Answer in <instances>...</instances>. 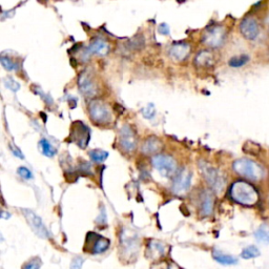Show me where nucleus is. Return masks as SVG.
Returning <instances> with one entry per match:
<instances>
[{
    "mask_svg": "<svg viewBox=\"0 0 269 269\" xmlns=\"http://www.w3.org/2000/svg\"><path fill=\"white\" fill-rule=\"evenodd\" d=\"M5 85L8 86L10 89H12V91H18L19 87H20V85H19V83H17L16 81L13 80L12 78H9L8 80H5Z\"/></svg>",
    "mask_w": 269,
    "mask_h": 269,
    "instance_id": "2f4dec72",
    "label": "nucleus"
},
{
    "mask_svg": "<svg viewBox=\"0 0 269 269\" xmlns=\"http://www.w3.org/2000/svg\"><path fill=\"white\" fill-rule=\"evenodd\" d=\"M159 33L162 35H168L169 34V28L166 23H162L159 25Z\"/></svg>",
    "mask_w": 269,
    "mask_h": 269,
    "instance_id": "473e14b6",
    "label": "nucleus"
},
{
    "mask_svg": "<svg viewBox=\"0 0 269 269\" xmlns=\"http://www.w3.org/2000/svg\"><path fill=\"white\" fill-rule=\"evenodd\" d=\"M40 149H41V151L44 156H47V157H54L56 155V150L53 147V145L50 144L49 141L47 139H42L40 141Z\"/></svg>",
    "mask_w": 269,
    "mask_h": 269,
    "instance_id": "4be33fe9",
    "label": "nucleus"
},
{
    "mask_svg": "<svg viewBox=\"0 0 269 269\" xmlns=\"http://www.w3.org/2000/svg\"><path fill=\"white\" fill-rule=\"evenodd\" d=\"M70 139L80 149H85L89 142V139H91V133H89L88 127L83 124L81 121H77L73 124L72 132H70Z\"/></svg>",
    "mask_w": 269,
    "mask_h": 269,
    "instance_id": "1a4fd4ad",
    "label": "nucleus"
},
{
    "mask_svg": "<svg viewBox=\"0 0 269 269\" xmlns=\"http://www.w3.org/2000/svg\"><path fill=\"white\" fill-rule=\"evenodd\" d=\"M89 117L97 124H108L112 121V114L103 102L100 100H93L88 106Z\"/></svg>",
    "mask_w": 269,
    "mask_h": 269,
    "instance_id": "20e7f679",
    "label": "nucleus"
},
{
    "mask_svg": "<svg viewBox=\"0 0 269 269\" xmlns=\"http://www.w3.org/2000/svg\"><path fill=\"white\" fill-rule=\"evenodd\" d=\"M215 205V197L209 190H204L201 195V211L203 216H210L213 214Z\"/></svg>",
    "mask_w": 269,
    "mask_h": 269,
    "instance_id": "f3484780",
    "label": "nucleus"
},
{
    "mask_svg": "<svg viewBox=\"0 0 269 269\" xmlns=\"http://www.w3.org/2000/svg\"><path fill=\"white\" fill-rule=\"evenodd\" d=\"M40 266H41V261L40 259H34V260H32L30 261L29 263H27L24 265L23 269H40Z\"/></svg>",
    "mask_w": 269,
    "mask_h": 269,
    "instance_id": "c756f323",
    "label": "nucleus"
},
{
    "mask_svg": "<svg viewBox=\"0 0 269 269\" xmlns=\"http://www.w3.org/2000/svg\"><path fill=\"white\" fill-rule=\"evenodd\" d=\"M78 85L83 95L87 97H94L97 94V84L88 70H83L78 78Z\"/></svg>",
    "mask_w": 269,
    "mask_h": 269,
    "instance_id": "f8f14e48",
    "label": "nucleus"
},
{
    "mask_svg": "<svg viewBox=\"0 0 269 269\" xmlns=\"http://www.w3.org/2000/svg\"><path fill=\"white\" fill-rule=\"evenodd\" d=\"M151 163L153 168L165 178H170L177 172V163L171 156L156 155L152 157Z\"/></svg>",
    "mask_w": 269,
    "mask_h": 269,
    "instance_id": "39448f33",
    "label": "nucleus"
},
{
    "mask_svg": "<svg viewBox=\"0 0 269 269\" xmlns=\"http://www.w3.org/2000/svg\"><path fill=\"white\" fill-rule=\"evenodd\" d=\"M161 145L162 144L158 138L156 137L147 138L142 145V152L145 153V155H153V153H156L160 151Z\"/></svg>",
    "mask_w": 269,
    "mask_h": 269,
    "instance_id": "a211bd4d",
    "label": "nucleus"
},
{
    "mask_svg": "<svg viewBox=\"0 0 269 269\" xmlns=\"http://www.w3.org/2000/svg\"><path fill=\"white\" fill-rule=\"evenodd\" d=\"M11 150H12V151H13V153H14V155L16 156V157H18V158H20V159H23V155H22V152L20 151H19L18 149H14V147H11Z\"/></svg>",
    "mask_w": 269,
    "mask_h": 269,
    "instance_id": "72a5a7b5",
    "label": "nucleus"
},
{
    "mask_svg": "<svg viewBox=\"0 0 269 269\" xmlns=\"http://www.w3.org/2000/svg\"><path fill=\"white\" fill-rule=\"evenodd\" d=\"M190 53V47L187 43L179 42L171 46L168 50V54L175 61H183L186 59Z\"/></svg>",
    "mask_w": 269,
    "mask_h": 269,
    "instance_id": "4468645a",
    "label": "nucleus"
},
{
    "mask_svg": "<svg viewBox=\"0 0 269 269\" xmlns=\"http://www.w3.org/2000/svg\"><path fill=\"white\" fill-rule=\"evenodd\" d=\"M89 157H91L94 162L101 163L107 159L108 152L102 150H94L92 151H89Z\"/></svg>",
    "mask_w": 269,
    "mask_h": 269,
    "instance_id": "393cba45",
    "label": "nucleus"
},
{
    "mask_svg": "<svg viewBox=\"0 0 269 269\" xmlns=\"http://www.w3.org/2000/svg\"><path fill=\"white\" fill-rule=\"evenodd\" d=\"M226 31L221 25H213L204 32L202 41L210 48H220L225 41Z\"/></svg>",
    "mask_w": 269,
    "mask_h": 269,
    "instance_id": "423d86ee",
    "label": "nucleus"
},
{
    "mask_svg": "<svg viewBox=\"0 0 269 269\" xmlns=\"http://www.w3.org/2000/svg\"><path fill=\"white\" fill-rule=\"evenodd\" d=\"M249 56L246 54H242V55H238V56H234L232 58L229 59L228 61V66L232 67H244L246 63H248L249 61Z\"/></svg>",
    "mask_w": 269,
    "mask_h": 269,
    "instance_id": "412c9836",
    "label": "nucleus"
},
{
    "mask_svg": "<svg viewBox=\"0 0 269 269\" xmlns=\"http://www.w3.org/2000/svg\"><path fill=\"white\" fill-rule=\"evenodd\" d=\"M110 44H108L104 39H101V38H95L92 40L89 47L87 48V52L89 54H96L98 56H106L110 53Z\"/></svg>",
    "mask_w": 269,
    "mask_h": 269,
    "instance_id": "2eb2a0df",
    "label": "nucleus"
},
{
    "mask_svg": "<svg viewBox=\"0 0 269 269\" xmlns=\"http://www.w3.org/2000/svg\"><path fill=\"white\" fill-rule=\"evenodd\" d=\"M199 165L205 180H206L211 189L218 194L222 193L225 188V179H224L222 172L205 162H200Z\"/></svg>",
    "mask_w": 269,
    "mask_h": 269,
    "instance_id": "7ed1b4c3",
    "label": "nucleus"
},
{
    "mask_svg": "<svg viewBox=\"0 0 269 269\" xmlns=\"http://www.w3.org/2000/svg\"><path fill=\"white\" fill-rule=\"evenodd\" d=\"M241 255H242V258L245 259V260L254 259V258H257L260 255V251H259L258 247L252 245V246H248V247L243 249Z\"/></svg>",
    "mask_w": 269,
    "mask_h": 269,
    "instance_id": "b1692460",
    "label": "nucleus"
},
{
    "mask_svg": "<svg viewBox=\"0 0 269 269\" xmlns=\"http://www.w3.org/2000/svg\"><path fill=\"white\" fill-rule=\"evenodd\" d=\"M151 252H152V255L155 253H158V255H162L164 252V246L162 245V243L159 242H152L150 245Z\"/></svg>",
    "mask_w": 269,
    "mask_h": 269,
    "instance_id": "cd10ccee",
    "label": "nucleus"
},
{
    "mask_svg": "<svg viewBox=\"0 0 269 269\" xmlns=\"http://www.w3.org/2000/svg\"><path fill=\"white\" fill-rule=\"evenodd\" d=\"M0 60H1V65L2 67L6 69V70H10V72H12V70H16L18 68V66L17 63L13 60L11 57L9 56H5V55H2L1 58H0Z\"/></svg>",
    "mask_w": 269,
    "mask_h": 269,
    "instance_id": "a878e982",
    "label": "nucleus"
},
{
    "mask_svg": "<svg viewBox=\"0 0 269 269\" xmlns=\"http://www.w3.org/2000/svg\"><path fill=\"white\" fill-rule=\"evenodd\" d=\"M119 143L121 149L126 152H132L134 150H136L137 139L130 125H124L122 129L120 130Z\"/></svg>",
    "mask_w": 269,
    "mask_h": 269,
    "instance_id": "9b49d317",
    "label": "nucleus"
},
{
    "mask_svg": "<svg viewBox=\"0 0 269 269\" xmlns=\"http://www.w3.org/2000/svg\"><path fill=\"white\" fill-rule=\"evenodd\" d=\"M130 232H125V234H122V246L124 247V252L125 253H137L138 247H139V242H138V236L133 234L129 235Z\"/></svg>",
    "mask_w": 269,
    "mask_h": 269,
    "instance_id": "dca6fc26",
    "label": "nucleus"
},
{
    "mask_svg": "<svg viewBox=\"0 0 269 269\" xmlns=\"http://www.w3.org/2000/svg\"><path fill=\"white\" fill-rule=\"evenodd\" d=\"M191 178H193V174L187 168L181 169L175 178L174 185H172V191L176 195H183L186 193L190 187Z\"/></svg>",
    "mask_w": 269,
    "mask_h": 269,
    "instance_id": "9d476101",
    "label": "nucleus"
},
{
    "mask_svg": "<svg viewBox=\"0 0 269 269\" xmlns=\"http://www.w3.org/2000/svg\"><path fill=\"white\" fill-rule=\"evenodd\" d=\"M141 113H142V116L145 119L151 120V119H152L153 117H155V115H156L155 106H153V104L146 105L144 108H142V111H141Z\"/></svg>",
    "mask_w": 269,
    "mask_h": 269,
    "instance_id": "bb28decb",
    "label": "nucleus"
},
{
    "mask_svg": "<svg viewBox=\"0 0 269 269\" xmlns=\"http://www.w3.org/2000/svg\"><path fill=\"white\" fill-rule=\"evenodd\" d=\"M213 257L218 262V263L223 264V265H235L238 263V260H236L235 257H233V255L225 254L220 251H217V249H215L214 251Z\"/></svg>",
    "mask_w": 269,
    "mask_h": 269,
    "instance_id": "aec40b11",
    "label": "nucleus"
},
{
    "mask_svg": "<svg viewBox=\"0 0 269 269\" xmlns=\"http://www.w3.org/2000/svg\"><path fill=\"white\" fill-rule=\"evenodd\" d=\"M83 265V259L80 257H76L70 263V269H81Z\"/></svg>",
    "mask_w": 269,
    "mask_h": 269,
    "instance_id": "7c9ffc66",
    "label": "nucleus"
},
{
    "mask_svg": "<svg viewBox=\"0 0 269 269\" xmlns=\"http://www.w3.org/2000/svg\"><path fill=\"white\" fill-rule=\"evenodd\" d=\"M254 236L261 242L269 243V225H261L254 233Z\"/></svg>",
    "mask_w": 269,
    "mask_h": 269,
    "instance_id": "5701e85b",
    "label": "nucleus"
},
{
    "mask_svg": "<svg viewBox=\"0 0 269 269\" xmlns=\"http://www.w3.org/2000/svg\"><path fill=\"white\" fill-rule=\"evenodd\" d=\"M229 195L235 202L245 206H252L259 200L257 189L246 181L235 182L230 187Z\"/></svg>",
    "mask_w": 269,
    "mask_h": 269,
    "instance_id": "f257e3e1",
    "label": "nucleus"
},
{
    "mask_svg": "<svg viewBox=\"0 0 269 269\" xmlns=\"http://www.w3.org/2000/svg\"><path fill=\"white\" fill-rule=\"evenodd\" d=\"M195 62H196V65L199 67H208L214 65V62H215L214 55L210 52H208V50H202V52H200L196 56Z\"/></svg>",
    "mask_w": 269,
    "mask_h": 269,
    "instance_id": "6ab92c4d",
    "label": "nucleus"
},
{
    "mask_svg": "<svg viewBox=\"0 0 269 269\" xmlns=\"http://www.w3.org/2000/svg\"><path fill=\"white\" fill-rule=\"evenodd\" d=\"M22 214L24 215L25 219H27L32 230H33L39 238H42V239L50 238V235L49 233V230L43 224L41 218L39 216H37L34 211H32L30 209H22Z\"/></svg>",
    "mask_w": 269,
    "mask_h": 269,
    "instance_id": "6e6552de",
    "label": "nucleus"
},
{
    "mask_svg": "<svg viewBox=\"0 0 269 269\" xmlns=\"http://www.w3.org/2000/svg\"><path fill=\"white\" fill-rule=\"evenodd\" d=\"M18 175L20 176L21 178L25 179V180H31V179H33V175H32V171L24 168V166H21V168H18Z\"/></svg>",
    "mask_w": 269,
    "mask_h": 269,
    "instance_id": "c85d7f7f",
    "label": "nucleus"
},
{
    "mask_svg": "<svg viewBox=\"0 0 269 269\" xmlns=\"http://www.w3.org/2000/svg\"><path fill=\"white\" fill-rule=\"evenodd\" d=\"M85 251L89 253L99 254L106 252L111 245V241L98 234L88 233L85 241Z\"/></svg>",
    "mask_w": 269,
    "mask_h": 269,
    "instance_id": "0eeeda50",
    "label": "nucleus"
},
{
    "mask_svg": "<svg viewBox=\"0 0 269 269\" xmlns=\"http://www.w3.org/2000/svg\"><path fill=\"white\" fill-rule=\"evenodd\" d=\"M240 32L247 40H254L260 34V28L253 18H246L240 24Z\"/></svg>",
    "mask_w": 269,
    "mask_h": 269,
    "instance_id": "ddd939ff",
    "label": "nucleus"
},
{
    "mask_svg": "<svg viewBox=\"0 0 269 269\" xmlns=\"http://www.w3.org/2000/svg\"><path fill=\"white\" fill-rule=\"evenodd\" d=\"M234 170L239 176L251 181H260L265 176V170L257 162L249 159H238L233 164Z\"/></svg>",
    "mask_w": 269,
    "mask_h": 269,
    "instance_id": "f03ea898",
    "label": "nucleus"
}]
</instances>
